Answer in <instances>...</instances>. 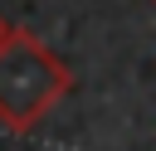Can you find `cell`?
Wrapping results in <instances>:
<instances>
[{"instance_id":"cell-2","label":"cell","mask_w":156,"mask_h":151,"mask_svg":"<svg viewBox=\"0 0 156 151\" xmlns=\"http://www.w3.org/2000/svg\"><path fill=\"white\" fill-rule=\"evenodd\" d=\"M10 29H15V24H5V19H0V39H5V34H10Z\"/></svg>"},{"instance_id":"cell-1","label":"cell","mask_w":156,"mask_h":151,"mask_svg":"<svg viewBox=\"0 0 156 151\" xmlns=\"http://www.w3.org/2000/svg\"><path fill=\"white\" fill-rule=\"evenodd\" d=\"M68 88H73L68 63L29 29H10L0 39V127L10 132L39 127Z\"/></svg>"}]
</instances>
